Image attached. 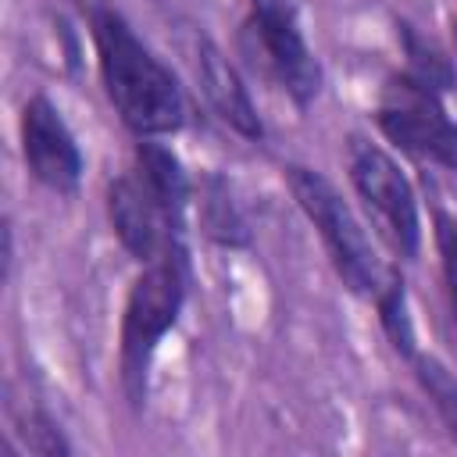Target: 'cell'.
Segmentation results:
<instances>
[{
  "mask_svg": "<svg viewBox=\"0 0 457 457\" xmlns=\"http://www.w3.org/2000/svg\"><path fill=\"white\" fill-rule=\"evenodd\" d=\"M89 32L96 46L100 82L129 132L171 136L186 125V96L175 71L136 36L121 11L111 4L89 7Z\"/></svg>",
  "mask_w": 457,
  "mask_h": 457,
  "instance_id": "cell-1",
  "label": "cell"
},
{
  "mask_svg": "<svg viewBox=\"0 0 457 457\" xmlns=\"http://www.w3.org/2000/svg\"><path fill=\"white\" fill-rule=\"evenodd\" d=\"M189 293V257H164L143 264L132 278L125 311H121V339H118V368L121 386L132 407L146 400V378L161 339L179 325Z\"/></svg>",
  "mask_w": 457,
  "mask_h": 457,
  "instance_id": "cell-2",
  "label": "cell"
},
{
  "mask_svg": "<svg viewBox=\"0 0 457 457\" xmlns=\"http://www.w3.org/2000/svg\"><path fill=\"white\" fill-rule=\"evenodd\" d=\"M282 175H286V186H289L296 207L318 228L343 286L357 296L375 300V293L382 289L389 271L382 268V261L371 246V236L364 232L353 207L343 200V193L321 171H314L307 164H286Z\"/></svg>",
  "mask_w": 457,
  "mask_h": 457,
  "instance_id": "cell-3",
  "label": "cell"
},
{
  "mask_svg": "<svg viewBox=\"0 0 457 457\" xmlns=\"http://www.w3.org/2000/svg\"><path fill=\"white\" fill-rule=\"evenodd\" d=\"M375 125L403 154L457 171V121L446 114L443 93L414 82L407 71L386 79Z\"/></svg>",
  "mask_w": 457,
  "mask_h": 457,
  "instance_id": "cell-4",
  "label": "cell"
},
{
  "mask_svg": "<svg viewBox=\"0 0 457 457\" xmlns=\"http://www.w3.org/2000/svg\"><path fill=\"white\" fill-rule=\"evenodd\" d=\"M346 171L353 182V193L389 239V246L400 257H418L421 250V214H418V193L403 168L386 154L378 143L350 136L346 143Z\"/></svg>",
  "mask_w": 457,
  "mask_h": 457,
  "instance_id": "cell-5",
  "label": "cell"
},
{
  "mask_svg": "<svg viewBox=\"0 0 457 457\" xmlns=\"http://www.w3.org/2000/svg\"><path fill=\"white\" fill-rule=\"evenodd\" d=\"M243 39L246 50L261 61V68L286 89L296 107H311L318 100L325 71L303 39L293 0H250Z\"/></svg>",
  "mask_w": 457,
  "mask_h": 457,
  "instance_id": "cell-6",
  "label": "cell"
},
{
  "mask_svg": "<svg viewBox=\"0 0 457 457\" xmlns=\"http://www.w3.org/2000/svg\"><path fill=\"white\" fill-rule=\"evenodd\" d=\"M18 132H21V157L29 175L54 193H75L86 161L75 132L68 129L64 114L46 93H32L25 100Z\"/></svg>",
  "mask_w": 457,
  "mask_h": 457,
  "instance_id": "cell-7",
  "label": "cell"
},
{
  "mask_svg": "<svg viewBox=\"0 0 457 457\" xmlns=\"http://www.w3.org/2000/svg\"><path fill=\"white\" fill-rule=\"evenodd\" d=\"M107 218L118 243L139 264H154L164 257H189L186 239L171 232L168 218L161 214V207L154 204V196L146 193L136 171L114 175L107 182Z\"/></svg>",
  "mask_w": 457,
  "mask_h": 457,
  "instance_id": "cell-8",
  "label": "cell"
},
{
  "mask_svg": "<svg viewBox=\"0 0 457 457\" xmlns=\"http://www.w3.org/2000/svg\"><path fill=\"white\" fill-rule=\"evenodd\" d=\"M193 71L200 82V93L207 96L211 111L243 139L261 143L264 139V121L250 100V89L243 82V75L236 71V64L218 50V43H211L207 36L196 39L193 46Z\"/></svg>",
  "mask_w": 457,
  "mask_h": 457,
  "instance_id": "cell-9",
  "label": "cell"
},
{
  "mask_svg": "<svg viewBox=\"0 0 457 457\" xmlns=\"http://www.w3.org/2000/svg\"><path fill=\"white\" fill-rule=\"evenodd\" d=\"M132 164H136L132 171L139 175V182L146 186V193L154 196V204L168 218L171 232L186 239V211H189V200H193V182H189L179 154L171 146L157 143V136H143L136 143Z\"/></svg>",
  "mask_w": 457,
  "mask_h": 457,
  "instance_id": "cell-10",
  "label": "cell"
},
{
  "mask_svg": "<svg viewBox=\"0 0 457 457\" xmlns=\"http://www.w3.org/2000/svg\"><path fill=\"white\" fill-rule=\"evenodd\" d=\"M200 232L225 250L250 246V221H246L243 207L236 204L232 186L221 175L200 179Z\"/></svg>",
  "mask_w": 457,
  "mask_h": 457,
  "instance_id": "cell-11",
  "label": "cell"
},
{
  "mask_svg": "<svg viewBox=\"0 0 457 457\" xmlns=\"http://www.w3.org/2000/svg\"><path fill=\"white\" fill-rule=\"evenodd\" d=\"M396 36H400V46H403V57H407V75L436 93H450L457 86V71L450 64V57L432 46L428 39L418 36V29L411 21H396Z\"/></svg>",
  "mask_w": 457,
  "mask_h": 457,
  "instance_id": "cell-12",
  "label": "cell"
},
{
  "mask_svg": "<svg viewBox=\"0 0 457 457\" xmlns=\"http://www.w3.org/2000/svg\"><path fill=\"white\" fill-rule=\"evenodd\" d=\"M375 307H378V321H382V332L389 336L393 350L411 361L418 353V332H414V318H411V303H407V282L400 271L389 268L382 289L375 293Z\"/></svg>",
  "mask_w": 457,
  "mask_h": 457,
  "instance_id": "cell-13",
  "label": "cell"
},
{
  "mask_svg": "<svg viewBox=\"0 0 457 457\" xmlns=\"http://www.w3.org/2000/svg\"><path fill=\"white\" fill-rule=\"evenodd\" d=\"M411 368H414L418 386H421V389H425V396L432 400V407H436L439 421L446 425L450 439L457 443V375H453L439 357L421 353V350L411 357Z\"/></svg>",
  "mask_w": 457,
  "mask_h": 457,
  "instance_id": "cell-14",
  "label": "cell"
},
{
  "mask_svg": "<svg viewBox=\"0 0 457 457\" xmlns=\"http://www.w3.org/2000/svg\"><path fill=\"white\" fill-rule=\"evenodd\" d=\"M21 436L29 443V453H39V457H68L71 453V443L64 439V432L57 428V421L43 411H32L29 418H21Z\"/></svg>",
  "mask_w": 457,
  "mask_h": 457,
  "instance_id": "cell-15",
  "label": "cell"
},
{
  "mask_svg": "<svg viewBox=\"0 0 457 457\" xmlns=\"http://www.w3.org/2000/svg\"><path fill=\"white\" fill-rule=\"evenodd\" d=\"M436 250H439V264H443L450 314L457 321V218L446 211H436Z\"/></svg>",
  "mask_w": 457,
  "mask_h": 457,
  "instance_id": "cell-16",
  "label": "cell"
},
{
  "mask_svg": "<svg viewBox=\"0 0 457 457\" xmlns=\"http://www.w3.org/2000/svg\"><path fill=\"white\" fill-rule=\"evenodd\" d=\"M453 36H457V21H453Z\"/></svg>",
  "mask_w": 457,
  "mask_h": 457,
  "instance_id": "cell-17",
  "label": "cell"
}]
</instances>
